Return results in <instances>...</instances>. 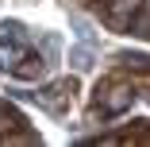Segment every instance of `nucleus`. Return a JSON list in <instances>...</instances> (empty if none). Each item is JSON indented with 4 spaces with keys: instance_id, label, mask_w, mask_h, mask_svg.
<instances>
[{
    "instance_id": "1a4fd4ad",
    "label": "nucleus",
    "mask_w": 150,
    "mask_h": 147,
    "mask_svg": "<svg viewBox=\"0 0 150 147\" xmlns=\"http://www.w3.org/2000/svg\"><path fill=\"white\" fill-rule=\"evenodd\" d=\"M146 8H150V0H146Z\"/></svg>"
},
{
    "instance_id": "6e6552de",
    "label": "nucleus",
    "mask_w": 150,
    "mask_h": 147,
    "mask_svg": "<svg viewBox=\"0 0 150 147\" xmlns=\"http://www.w3.org/2000/svg\"><path fill=\"white\" fill-rule=\"evenodd\" d=\"M12 124H19V116H16V112H4V108H0V128H12Z\"/></svg>"
},
{
    "instance_id": "423d86ee",
    "label": "nucleus",
    "mask_w": 150,
    "mask_h": 147,
    "mask_svg": "<svg viewBox=\"0 0 150 147\" xmlns=\"http://www.w3.org/2000/svg\"><path fill=\"white\" fill-rule=\"evenodd\" d=\"M93 62H96L93 43H77V47L69 50V70H73V74H88V70H93Z\"/></svg>"
},
{
    "instance_id": "39448f33",
    "label": "nucleus",
    "mask_w": 150,
    "mask_h": 147,
    "mask_svg": "<svg viewBox=\"0 0 150 147\" xmlns=\"http://www.w3.org/2000/svg\"><path fill=\"white\" fill-rule=\"evenodd\" d=\"M12 74H16L19 81H39V77L46 74V58H42V54H27V58H19V62L12 66Z\"/></svg>"
},
{
    "instance_id": "7ed1b4c3",
    "label": "nucleus",
    "mask_w": 150,
    "mask_h": 147,
    "mask_svg": "<svg viewBox=\"0 0 150 147\" xmlns=\"http://www.w3.org/2000/svg\"><path fill=\"white\" fill-rule=\"evenodd\" d=\"M69 93H73V85H69V81H58V85H46L42 93H35V101H39L42 108H50V112H62L66 101H69Z\"/></svg>"
},
{
    "instance_id": "20e7f679",
    "label": "nucleus",
    "mask_w": 150,
    "mask_h": 147,
    "mask_svg": "<svg viewBox=\"0 0 150 147\" xmlns=\"http://www.w3.org/2000/svg\"><path fill=\"white\" fill-rule=\"evenodd\" d=\"M146 0H108V19L115 27H131V19L139 16V8Z\"/></svg>"
},
{
    "instance_id": "f03ea898",
    "label": "nucleus",
    "mask_w": 150,
    "mask_h": 147,
    "mask_svg": "<svg viewBox=\"0 0 150 147\" xmlns=\"http://www.w3.org/2000/svg\"><path fill=\"white\" fill-rule=\"evenodd\" d=\"M96 93H100V89H96ZM131 105H135V89H131V85H112L108 93L96 97V108H100L104 116H123Z\"/></svg>"
},
{
    "instance_id": "0eeeda50",
    "label": "nucleus",
    "mask_w": 150,
    "mask_h": 147,
    "mask_svg": "<svg viewBox=\"0 0 150 147\" xmlns=\"http://www.w3.org/2000/svg\"><path fill=\"white\" fill-rule=\"evenodd\" d=\"M123 66H131V70H150V54H123Z\"/></svg>"
},
{
    "instance_id": "f257e3e1",
    "label": "nucleus",
    "mask_w": 150,
    "mask_h": 147,
    "mask_svg": "<svg viewBox=\"0 0 150 147\" xmlns=\"http://www.w3.org/2000/svg\"><path fill=\"white\" fill-rule=\"evenodd\" d=\"M31 54V35L23 31V23H0V70H12L19 58Z\"/></svg>"
}]
</instances>
